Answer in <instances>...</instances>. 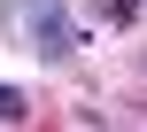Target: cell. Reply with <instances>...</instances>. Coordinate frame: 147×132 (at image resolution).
<instances>
[{
    "label": "cell",
    "mask_w": 147,
    "mask_h": 132,
    "mask_svg": "<svg viewBox=\"0 0 147 132\" xmlns=\"http://www.w3.org/2000/svg\"><path fill=\"white\" fill-rule=\"evenodd\" d=\"M0 23L23 31V47H39L47 62H70V54H78V16H70V0H8Z\"/></svg>",
    "instance_id": "6da1fadb"
},
{
    "label": "cell",
    "mask_w": 147,
    "mask_h": 132,
    "mask_svg": "<svg viewBox=\"0 0 147 132\" xmlns=\"http://www.w3.org/2000/svg\"><path fill=\"white\" fill-rule=\"evenodd\" d=\"M23 117H31V101H23L16 86H0V125H23Z\"/></svg>",
    "instance_id": "7a4b0ae2"
}]
</instances>
